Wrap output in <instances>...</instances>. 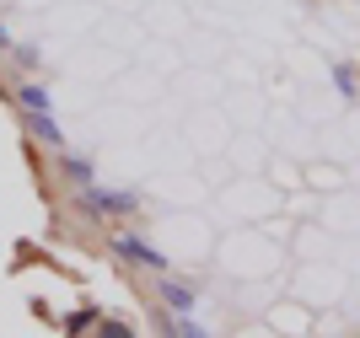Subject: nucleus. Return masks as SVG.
I'll return each mask as SVG.
<instances>
[{
  "instance_id": "nucleus-3",
  "label": "nucleus",
  "mask_w": 360,
  "mask_h": 338,
  "mask_svg": "<svg viewBox=\"0 0 360 338\" xmlns=\"http://www.w3.org/2000/svg\"><path fill=\"white\" fill-rule=\"evenodd\" d=\"M22 108H27V113H49V91L44 86H22Z\"/></svg>"
},
{
  "instance_id": "nucleus-4",
  "label": "nucleus",
  "mask_w": 360,
  "mask_h": 338,
  "mask_svg": "<svg viewBox=\"0 0 360 338\" xmlns=\"http://www.w3.org/2000/svg\"><path fill=\"white\" fill-rule=\"evenodd\" d=\"M27 118H32V129L44 134L49 145H60V129H54V118H49V113H27Z\"/></svg>"
},
{
  "instance_id": "nucleus-2",
  "label": "nucleus",
  "mask_w": 360,
  "mask_h": 338,
  "mask_svg": "<svg viewBox=\"0 0 360 338\" xmlns=\"http://www.w3.org/2000/svg\"><path fill=\"white\" fill-rule=\"evenodd\" d=\"M156 285H162L167 306H178V311H188V306H194V290H188V285H178V280H156Z\"/></svg>"
},
{
  "instance_id": "nucleus-5",
  "label": "nucleus",
  "mask_w": 360,
  "mask_h": 338,
  "mask_svg": "<svg viewBox=\"0 0 360 338\" xmlns=\"http://www.w3.org/2000/svg\"><path fill=\"white\" fill-rule=\"evenodd\" d=\"M0 48H11V32H6V27H0Z\"/></svg>"
},
{
  "instance_id": "nucleus-1",
  "label": "nucleus",
  "mask_w": 360,
  "mask_h": 338,
  "mask_svg": "<svg viewBox=\"0 0 360 338\" xmlns=\"http://www.w3.org/2000/svg\"><path fill=\"white\" fill-rule=\"evenodd\" d=\"M113 247H119L124 252V258H135V264H146V268H156V274H162V252H156V247H146V242H140V236H129V231H119V236H113Z\"/></svg>"
}]
</instances>
